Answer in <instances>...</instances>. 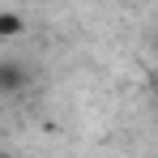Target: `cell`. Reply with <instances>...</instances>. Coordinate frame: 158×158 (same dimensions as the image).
Here are the masks:
<instances>
[{
	"instance_id": "obj_1",
	"label": "cell",
	"mask_w": 158,
	"mask_h": 158,
	"mask_svg": "<svg viewBox=\"0 0 158 158\" xmlns=\"http://www.w3.org/2000/svg\"><path fill=\"white\" fill-rule=\"evenodd\" d=\"M17 30H22V22L13 13H0V34H17Z\"/></svg>"
}]
</instances>
